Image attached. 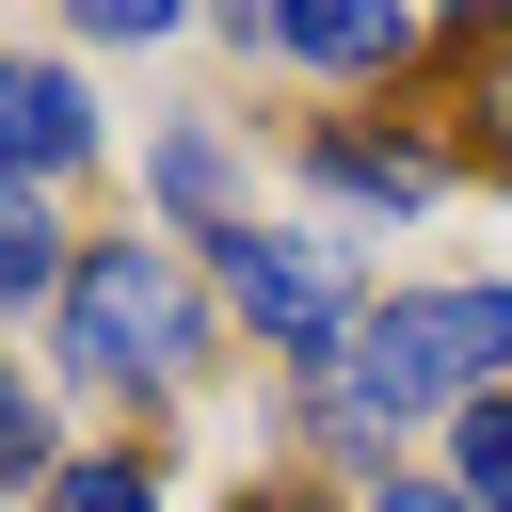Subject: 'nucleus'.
<instances>
[{
	"instance_id": "nucleus-1",
	"label": "nucleus",
	"mask_w": 512,
	"mask_h": 512,
	"mask_svg": "<svg viewBox=\"0 0 512 512\" xmlns=\"http://www.w3.org/2000/svg\"><path fill=\"white\" fill-rule=\"evenodd\" d=\"M464 400H512V288H384L336 336V368H304V416L352 464H384L400 432H432Z\"/></svg>"
},
{
	"instance_id": "nucleus-2",
	"label": "nucleus",
	"mask_w": 512,
	"mask_h": 512,
	"mask_svg": "<svg viewBox=\"0 0 512 512\" xmlns=\"http://www.w3.org/2000/svg\"><path fill=\"white\" fill-rule=\"evenodd\" d=\"M48 336H64V368L112 384V400H192V384L224 368V320H208V288L176 272V240H80Z\"/></svg>"
},
{
	"instance_id": "nucleus-3",
	"label": "nucleus",
	"mask_w": 512,
	"mask_h": 512,
	"mask_svg": "<svg viewBox=\"0 0 512 512\" xmlns=\"http://www.w3.org/2000/svg\"><path fill=\"white\" fill-rule=\"evenodd\" d=\"M208 288L288 352V368H336V336L368 320V288H352V240H320V224H224L208 240Z\"/></svg>"
},
{
	"instance_id": "nucleus-4",
	"label": "nucleus",
	"mask_w": 512,
	"mask_h": 512,
	"mask_svg": "<svg viewBox=\"0 0 512 512\" xmlns=\"http://www.w3.org/2000/svg\"><path fill=\"white\" fill-rule=\"evenodd\" d=\"M224 48L240 64H320V80H400L432 32L384 16V0H272V16H224Z\"/></svg>"
},
{
	"instance_id": "nucleus-5",
	"label": "nucleus",
	"mask_w": 512,
	"mask_h": 512,
	"mask_svg": "<svg viewBox=\"0 0 512 512\" xmlns=\"http://www.w3.org/2000/svg\"><path fill=\"white\" fill-rule=\"evenodd\" d=\"M96 160V96L64 80V64H32V48H0V176H80Z\"/></svg>"
},
{
	"instance_id": "nucleus-6",
	"label": "nucleus",
	"mask_w": 512,
	"mask_h": 512,
	"mask_svg": "<svg viewBox=\"0 0 512 512\" xmlns=\"http://www.w3.org/2000/svg\"><path fill=\"white\" fill-rule=\"evenodd\" d=\"M304 176H320L336 208H384V224L448 192V160H432L416 128H304Z\"/></svg>"
},
{
	"instance_id": "nucleus-7",
	"label": "nucleus",
	"mask_w": 512,
	"mask_h": 512,
	"mask_svg": "<svg viewBox=\"0 0 512 512\" xmlns=\"http://www.w3.org/2000/svg\"><path fill=\"white\" fill-rule=\"evenodd\" d=\"M144 192H160V208H176L192 240H224V224H256V208H240V160H224L208 128H176V144L144 160Z\"/></svg>"
},
{
	"instance_id": "nucleus-8",
	"label": "nucleus",
	"mask_w": 512,
	"mask_h": 512,
	"mask_svg": "<svg viewBox=\"0 0 512 512\" xmlns=\"http://www.w3.org/2000/svg\"><path fill=\"white\" fill-rule=\"evenodd\" d=\"M64 224H48V192L32 176H0V304H64Z\"/></svg>"
},
{
	"instance_id": "nucleus-9",
	"label": "nucleus",
	"mask_w": 512,
	"mask_h": 512,
	"mask_svg": "<svg viewBox=\"0 0 512 512\" xmlns=\"http://www.w3.org/2000/svg\"><path fill=\"white\" fill-rule=\"evenodd\" d=\"M448 496L464 512H512V400H464L448 416Z\"/></svg>"
},
{
	"instance_id": "nucleus-10",
	"label": "nucleus",
	"mask_w": 512,
	"mask_h": 512,
	"mask_svg": "<svg viewBox=\"0 0 512 512\" xmlns=\"http://www.w3.org/2000/svg\"><path fill=\"white\" fill-rule=\"evenodd\" d=\"M32 512H160V464H144V448H96V464H64Z\"/></svg>"
},
{
	"instance_id": "nucleus-11",
	"label": "nucleus",
	"mask_w": 512,
	"mask_h": 512,
	"mask_svg": "<svg viewBox=\"0 0 512 512\" xmlns=\"http://www.w3.org/2000/svg\"><path fill=\"white\" fill-rule=\"evenodd\" d=\"M16 480H64V464H48V400H32V368H0V496H16Z\"/></svg>"
},
{
	"instance_id": "nucleus-12",
	"label": "nucleus",
	"mask_w": 512,
	"mask_h": 512,
	"mask_svg": "<svg viewBox=\"0 0 512 512\" xmlns=\"http://www.w3.org/2000/svg\"><path fill=\"white\" fill-rule=\"evenodd\" d=\"M80 48H176V16H160V0H96V16H80Z\"/></svg>"
},
{
	"instance_id": "nucleus-13",
	"label": "nucleus",
	"mask_w": 512,
	"mask_h": 512,
	"mask_svg": "<svg viewBox=\"0 0 512 512\" xmlns=\"http://www.w3.org/2000/svg\"><path fill=\"white\" fill-rule=\"evenodd\" d=\"M352 512H464V496H448V480H400V464H368V480H352Z\"/></svg>"
},
{
	"instance_id": "nucleus-14",
	"label": "nucleus",
	"mask_w": 512,
	"mask_h": 512,
	"mask_svg": "<svg viewBox=\"0 0 512 512\" xmlns=\"http://www.w3.org/2000/svg\"><path fill=\"white\" fill-rule=\"evenodd\" d=\"M480 144H496V160H512V32H496V48H480Z\"/></svg>"
}]
</instances>
